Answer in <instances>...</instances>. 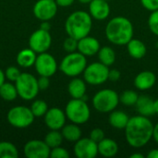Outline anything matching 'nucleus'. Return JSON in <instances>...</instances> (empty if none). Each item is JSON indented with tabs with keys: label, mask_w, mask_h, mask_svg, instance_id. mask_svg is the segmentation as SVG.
Masks as SVG:
<instances>
[{
	"label": "nucleus",
	"mask_w": 158,
	"mask_h": 158,
	"mask_svg": "<svg viewBox=\"0 0 158 158\" xmlns=\"http://www.w3.org/2000/svg\"><path fill=\"white\" fill-rule=\"evenodd\" d=\"M74 155L78 158H94L98 155V143L89 138H81L73 147Z\"/></svg>",
	"instance_id": "obj_12"
},
{
	"label": "nucleus",
	"mask_w": 158,
	"mask_h": 158,
	"mask_svg": "<svg viewBox=\"0 0 158 158\" xmlns=\"http://www.w3.org/2000/svg\"><path fill=\"white\" fill-rule=\"evenodd\" d=\"M119 104V95L112 89H102L93 97V106L100 113H110Z\"/></svg>",
	"instance_id": "obj_6"
},
{
	"label": "nucleus",
	"mask_w": 158,
	"mask_h": 158,
	"mask_svg": "<svg viewBox=\"0 0 158 158\" xmlns=\"http://www.w3.org/2000/svg\"><path fill=\"white\" fill-rule=\"evenodd\" d=\"M19 151L10 142H0V158H17Z\"/></svg>",
	"instance_id": "obj_28"
},
{
	"label": "nucleus",
	"mask_w": 158,
	"mask_h": 158,
	"mask_svg": "<svg viewBox=\"0 0 158 158\" xmlns=\"http://www.w3.org/2000/svg\"><path fill=\"white\" fill-rule=\"evenodd\" d=\"M136 108L140 115L144 117H151L156 114L154 107V100L148 95H141L136 103Z\"/></svg>",
	"instance_id": "obj_21"
},
{
	"label": "nucleus",
	"mask_w": 158,
	"mask_h": 158,
	"mask_svg": "<svg viewBox=\"0 0 158 158\" xmlns=\"http://www.w3.org/2000/svg\"><path fill=\"white\" fill-rule=\"evenodd\" d=\"M57 4L55 0H38L33 6V14L34 16L42 20H50L52 19L57 12Z\"/></svg>",
	"instance_id": "obj_13"
},
{
	"label": "nucleus",
	"mask_w": 158,
	"mask_h": 158,
	"mask_svg": "<svg viewBox=\"0 0 158 158\" xmlns=\"http://www.w3.org/2000/svg\"><path fill=\"white\" fill-rule=\"evenodd\" d=\"M31 110L32 114L34 115V117L41 118V117H44L45 115V113L48 110V106L44 101L35 100L31 106Z\"/></svg>",
	"instance_id": "obj_31"
},
{
	"label": "nucleus",
	"mask_w": 158,
	"mask_h": 158,
	"mask_svg": "<svg viewBox=\"0 0 158 158\" xmlns=\"http://www.w3.org/2000/svg\"><path fill=\"white\" fill-rule=\"evenodd\" d=\"M124 131L129 145L133 148H142L153 138L154 124L148 117L138 115L130 118Z\"/></svg>",
	"instance_id": "obj_1"
},
{
	"label": "nucleus",
	"mask_w": 158,
	"mask_h": 158,
	"mask_svg": "<svg viewBox=\"0 0 158 158\" xmlns=\"http://www.w3.org/2000/svg\"><path fill=\"white\" fill-rule=\"evenodd\" d=\"M89 14L96 20H105L110 15V6L106 0H93L89 4Z\"/></svg>",
	"instance_id": "obj_16"
},
{
	"label": "nucleus",
	"mask_w": 158,
	"mask_h": 158,
	"mask_svg": "<svg viewBox=\"0 0 158 158\" xmlns=\"http://www.w3.org/2000/svg\"><path fill=\"white\" fill-rule=\"evenodd\" d=\"M98 59L101 63L109 67L113 65L116 61V53L114 49L110 46H103L97 53Z\"/></svg>",
	"instance_id": "obj_26"
},
{
	"label": "nucleus",
	"mask_w": 158,
	"mask_h": 158,
	"mask_svg": "<svg viewBox=\"0 0 158 158\" xmlns=\"http://www.w3.org/2000/svg\"><path fill=\"white\" fill-rule=\"evenodd\" d=\"M61 130L63 138L69 142L76 143L81 138V130L80 129L78 124L71 122V124L65 125Z\"/></svg>",
	"instance_id": "obj_25"
},
{
	"label": "nucleus",
	"mask_w": 158,
	"mask_h": 158,
	"mask_svg": "<svg viewBox=\"0 0 158 158\" xmlns=\"http://www.w3.org/2000/svg\"><path fill=\"white\" fill-rule=\"evenodd\" d=\"M142 6L150 12L158 9V0H140Z\"/></svg>",
	"instance_id": "obj_37"
},
{
	"label": "nucleus",
	"mask_w": 158,
	"mask_h": 158,
	"mask_svg": "<svg viewBox=\"0 0 158 158\" xmlns=\"http://www.w3.org/2000/svg\"><path fill=\"white\" fill-rule=\"evenodd\" d=\"M156 82V74L149 70H143L140 72L134 79V86L140 91H146L153 88Z\"/></svg>",
	"instance_id": "obj_18"
},
{
	"label": "nucleus",
	"mask_w": 158,
	"mask_h": 158,
	"mask_svg": "<svg viewBox=\"0 0 158 158\" xmlns=\"http://www.w3.org/2000/svg\"><path fill=\"white\" fill-rule=\"evenodd\" d=\"M133 31L131 21L122 16L111 19L106 26L107 40L116 45H126L133 38Z\"/></svg>",
	"instance_id": "obj_2"
},
{
	"label": "nucleus",
	"mask_w": 158,
	"mask_h": 158,
	"mask_svg": "<svg viewBox=\"0 0 158 158\" xmlns=\"http://www.w3.org/2000/svg\"><path fill=\"white\" fill-rule=\"evenodd\" d=\"M131 158H144V156L143 154H139V153H135V154H132L131 156Z\"/></svg>",
	"instance_id": "obj_45"
},
{
	"label": "nucleus",
	"mask_w": 158,
	"mask_h": 158,
	"mask_svg": "<svg viewBox=\"0 0 158 158\" xmlns=\"http://www.w3.org/2000/svg\"><path fill=\"white\" fill-rule=\"evenodd\" d=\"M130 118L126 112L121 110H113L110 112L108 117V121L111 127L117 130H124L128 124Z\"/></svg>",
	"instance_id": "obj_23"
},
{
	"label": "nucleus",
	"mask_w": 158,
	"mask_h": 158,
	"mask_svg": "<svg viewBox=\"0 0 158 158\" xmlns=\"http://www.w3.org/2000/svg\"><path fill=\"white\" fill-rule=\"evenodd\" d=\"M56 3L57 4L58 6H62V7H67L71 6L75 0H55Z\"/></svg>",
	"instance_id": "obj_40"
},
{
	"label": "nucleus",
	"mask_w": 158,
	"mask_h": 158,
	"mask_svg": "<svg viewBox=\"0 0 158 158\" xmlns=\"http://www.w3.org/2000/svg\"><path fill=\"white\" fill-rule=\"evenodd\" d=\"M65 113L67 118L72 123L81 125L86 123L91 117V110L83 99L72 98L66 106Z\"/></svg>",
	"instance_id": "obj_5"
},
{
	"label": "nucleus",
	"mask_w": 158,
	"mask_h": 158,
	"mask_svg": "<svg viewBox=\"0 0 158 158\" xmlns=\"http://www.w3.org/2000/svg\"><path fill=\"white\" fill-rule=\"evenodd\" d=\"M63 47L65 51H67L68 53L75 52L76 50H78V40H76L73 37L69 36L68 38L65 39L63 43Z\"/></svg>",
	"instance_id": "obj_33"
},
{
	"label": "nucleus",
	"mask_w": 158,
	"mask_h": 158,
	"mask_svg": "<svg viewBox=\"0 0 158 158\" xmlns=\"http://www.w3.org/2000/svg\"><path fill=\"white\" fill-rule=\"evenodd\" d=\"M52 44V37L48 31L43 29L36 30L31 33L29 39V46L37 54L46 52Z\"/></svg>",
	"instance_id": "obj_11"
},
{
	"label": "nucleus",
	"mask_w": 158,
	"mask_h": 158,
	"mask_svg": "<svg viewBox=\"0 0 158 158\" xmlns=\"http://www.w3.org/2000/svg\"><path fill=\"white\" fill-rule=\"evenodd\" d=\"M154 107H155V112H156V114H158V99L154 101Z\"/></svg>",
	"instance_id": "obj_46"
},
{
	"label": "nucleus",
	"mask_w": 158,
	"mask_h": 158,
	"mask_svg": "<svg viewBox=\"0 0 158 158\" xmlns=\"http://www.w3.org/2000/svg\"><path fill=\"white\" fill-rule=\"evenodd\" d=\"M36 57V52L31 48H26L19 52L17 56V63L21 68H30L34 65Z\"/></svg>",
	"instance_id": "obj_24"
},
{
	"label": "nucleus",
	"mask_w": 158,
	"mask_h": 158,
	"mask_svg": "<svg viewBox=\"0 0 158 158\" xmlns=\"http://www.w3.org/2000/svg\"><path fill=\"white\" fill-rule=\"evenodd\" d=\"M93 28V18L91 15L82 10L71 13L66 19L65 31L68 36L80 40L91 32Z\"/></svg>",
	"instance_id": "obj_3"
},
{
	"label": "nucleus",
	"mask_w": 158,
	"mask_h": 158,
	"mask_svg": "<svg viewBox=\"0 0 158 158\" xmlns=\"http://www.w3.org/2000/svg\"><path fill=\"white\" fill-rule=\"evenodd\" d=\"M18 95L19 94L15 84H12L10 82H4L0 86V96L5 101L11 102L15 100Z\"/></svg>",
	"instance_id": "obj_27"
},
{
	"label": "nucleus",
	"mask_w": 158,
	"mask_h": 158,
	"mask_svg": "<svg viewBox=\"0 0 158 158\" xmlns=\"http://www.w3.org/2000/svg\"><path fill=\"white\" fill-rule=\"evenodd\" d=\"M34 67L40 76H45L49 78L52 77L57 70V63L56 58L46 52L40 53L37 56Z\"/></svg>",
	"instance_id": "obj_10"
},
{
	"label": "nucleus",
	"mask_w": 158,
	"mask_h": 158,
	"mask_svg": "<svg viewBox=\"0 0 158 158\" xmlns=\"http://www.w3.org/2000/svg\"><path fill=\"white\" fill-rule=\"evenodd\" d=\"M153 138L156 141V143H158V123L154 126V131H153Z\"/></svg>",
	"instance_id": "obj_42"
},
{
	"label": "nucleus",
	"mask_w": 158,
	"mask_h": 158,
	"mask_svg": "<svg viewBox=\"0 0 158 158\" xmlns=\"http://www.w3.org/2000/svg\"><path fill=\"white\" fill-rule=\"evenodd\" d=\"M78 1H79L80 3H81V4H88V5H89L93 0H78Z\"/></svg>",
	"instance_id": "obj_47"
},
{
	"label": "nucleus",
	"mask_w": 158,
	"mask_h": 158,
	"mask_svg": "<svg viewBox=\"0 0 158 158\" xmlns=\"http://www.w3.org/2000/svg\"><path fill=\"white\" fill-rule=\"evenodd\" d=\"M148 27L153 34L158 36V9L151 12L148 19Z\"/></svg>",
	"instance_id": "obj_32"
},
{
	"label": "nucleus",
	"mask_w": 158,
	"mask_h": 158,
	"mask_svg": "<svg viewBox=\"0 0 158 158\" xmlns=\"http://www.w3.org/2000/svg\"><path fill=\"white\" fill-rule=\"evenodd\" d=\"M139 98V94L133 90H126L119 95V102L127 106H135Z\"/></svg>",
	"instance_id": "obj_30"
},
{
	"label": "nucleus",
	"mask_w": 158,
	"mask_h": 158,
	"mask_svg": "<svg viewBox=\"0 0 158 158\" xmlns=\"http://www.w3.org/2000/svg\"><path fill=\"white\" fill-rule=\"evenodd\" d=\"M41 29H43V30H44V31H50V28H51V26H50V24H49V22H48V20H45V21H43L42 22V24H41V27H40Z\"/></svg>",
	"instance_id": "obj_43"
},
{
	"label": "nucleus",
	"mask_w": 158,
	"mask_h": 158,
	"mask_svg": "<svg viewBox=\"0 0 158 158\" xmlns=\"http://www.w3.org/2000/svg\"><path fill=\"white\" fill-rule=\"evenodd\" d=\"M23 151L27 158H48L50 157L51 148L44 141L31 140L24 145Z\"/></svg>",
	"instance_id": "obj_14"
},
{
	"label": "nucleus",
	"mask_w": 158,
	"mask_h": 158,
	"mask_svg": "<svg viewBox=\"0 0 158 158\" xmlns=\"http://www.w3.org/2000/svg\"><path fill=\"white\" fill-rule=\"evenodd\" d=\"M120 76H121V73L118 69H109V72H108V80L111 81H117L120 79Z\"/></svg>",
	"instance_id": "obj_39"
},
{
	"label": "nucleus",
	"mask_w": 158,
	"mask_h": 158,
	"mask_svg": "<svg viewBox=\"0 0 158 158\" xmlns=\"http://www.w3.org/2000/svg\"><path fill=\"white\" fill-rule=\"evenodd\" d=\"M90 138L95 142V143H100L103 139H105V132L102 129L100 128H94L91 132H90Z\"/></svg>",
	"instance_id": "obj_36"
},
{
	"label": "nucleus",
	"mask_w": 158,
	"mask_h": 158,
	"mask_svg": "<svg viewBox=\"0 0 158 158\" xmlns=\"http://www.w3.org/2000/svg\"><path fill=\"white\" fill-rule=\"evenodd\" d=\"M68 91L69 95L75 99H82L86 94V81L74 77L69 83Z\"/></svg>",
	"instance_id": "obj_19"
},
{
	"label": "nucleus",
	"mask_w": 158,
	"mask_h": 158,
	"mask_svg": "<svg viewBox=\"0 0 158 158\" xmlns=\"http://www.w3.org/2000/svg\"><path fill=\"white\" fill-rule=\"evenodd\" d=\"M50 157L51 158H69V153L68 152L67 149L57 146L55 148L51 149L50 152Z\"/></svg>",
	"instance_id": "obj_34"
},
{
	"label": "nucleus",
	"mask_w": 158,
	"mask_h": 158,
	"mask_svg": "<svg viewBox=\"0 0 158 158\" xmlns=\"http://www.w3.org/2000/svg\"><path fill=\"white\" fill-rule=\"evenodd\" d=\"M5 79H6L5 72H3V70L0 69V86L5 82Z\"/></svg>",
	"instance_id": "obj_44"
},
{
	"label": "nucleus",
	"mask_w": 158,
	"mask_h": 158,
	"mask_svg": "<svg viewBox=\"0 0 158 158\" xmlns=\"http://www.w3.org/2000/svg\"><path fill=\"white\" fill-rule=\"evenodd\" d=\"M50 85V81H49V77H45V76H40V78L38 79V86L40 90H46Z\"/></svg>",
	"instance_id": "obj_38"
},
{
	"label": "nucleus",
	"mask_w": 158,
	"mask_h": 158,
	"mask_svg": "<svg viewBox=\"0 0 158 158\" xmlns=\"http://www.w3.org/2000/svg\"><path fill=\"white\" fill-rule=\"evenodd\" d=\"M126 45L129 55L135 59H141L146 55V45L143 42H142L139 39L132 38Z\"/></svg>",
	"instance_id": "obj_22"
},
{
	"label": "nucleus",
	"mask_w": 158,
	"mask_h": 158,
	"mask_svg": "<svg viewBox=\"0 0 158 158\" xmlns=\"http://www.w3.org/2000/svg\"><path fill=\"white\" fill-rule=\"evenodd\" d=\"M109 69L101 62H94L88 65L83 71V80L90 85H100L108 81Z\"/></svg>",
	"instance_id": "obj_9"
},
{
	"label": "nucleus",
	"mask_w": 158,
	"mask_h": 158,
	"mask_svg": "<svg viewBox=\"0 0 158 158\" xmlns=\"http://www.w3.org/2000/svg\"><path fill=\"white\" fill-rule=\"evenodd\" d=\"M118 152V145L116 141L105 138L98 143V154L106 158L114 157Z\"/></svg>",
	"instance_id": "obj_20"
},
{
	"label": "nucleus",
	"mask_w": 158,
	"mask_h": 158,
	"mask_svg": "<svg viewBox=\"0 0 158 158\" xmlns=\"http://www.w3.org/2000/svg\"><path fill=\"white\" fill-rule=\"evenodd\" d=\"M63 139L64 138L62 136V133L59 131L50 130V131L46 134L44 138V142L52 149V148L60 146L63 142Z\"/></svg>",
	"instance_id": "obj_29"
},
{
	"label": "nucleus",
	"mask_w": 158,
	"mask_h": 158,
	"mask_svg": "<svg viewBox=\"0 0 158 158\" xmlns=\"http://www.w3.org/2000/svg\"><path fill=\"white\" fill-rule=\"evenodd\" d=\"M100 48V43L95 37L87 35L78 40V51L85 56H93L97 55Z\"/></svg>",
	"instance_id": "obj_17"
},
{
	"label": "nucleus",
	"mask_w": 158,
	"mask_h": 158,
	"mask_svg": "<svg viewBox=\"0 0 158 158\" xmlns=\"http://www.w3.org/2000/svg\"><path fill=\"white\" fill-rule=\"evenodd\" d=\"M15 86L19 96L26 101L34 99L40 91L38 80L32 74L27 72L20 73L19 77L15 81Z\"/></svg>",
	"instance_id": "obj_7"
},
{
	"label": "nucleus",
	"mask_w": 158,
	"mask_h": 158,
	"mask_svg": "<svg viewBox=\"0 0 158 158\" xmlns=\"http://www.w3.org/2000/svg\"><path fill=\"white\" fill-rule=\"evenodd\" d=\"M87 67V59L84 55L78 52L69 53L59 65V69L65 75L69 77H77L83 73L85 68Z\"/></svg>",
	"instance_id": "obj_4"
},
{
	"label": "nucleus",
	"mask_w": 158,
	"mask_h": 158,
	"mask_svg": "<svg viewBox=\"0 0 158 158\" xmlns=\"http://www.w3.org/2000/svg\"><path fill=\"white\" fill-rule=\"evenodd\" d=\"M44 117V123L49 130L59 131L66 124V113L58 107H53L51 109H48Z\"/></svg>",
	"instance_id": "obj_15"
},
{
	"label": "nucleus",
	"mask_w": 158,
	"mask_h": 158,
	"mask_svg": "<svg viewBox=\"0 0 158 158\" xmlns=\"http://www.w3.org/2000/svg\"><path fill=\"white\" fill-rule=\"evenodd\" d=\"M106 1H110V0H106Z\"/></svg>",
	"instance_id": "obj_48"
},
{
	"label": "nucleus",
	"mask_w": 158,
	"mask_h": 158,
	"mask_svg": "<svg viewBox=\"0 0 158 158\" xmlns=\"http://www.w3.org/2000/svg\"><path fill=\"white\" fill-rule=\"evenodd\" d=\"M20 73H21V72L19 71V69L18 68L11 66V67H8V68L6 69V71H5V76H6V78L7 80L11 81H16L18 80V78L19 77Z\"/></svg>",
	"instance_id": "obj_35"
},
{
	"label": "nucleus",
	"mask_w": 158,
	"mask_h": 158,
	"mask_svg": "<svg viewBox=\"0 0 158 158\" xmlns=\"http://www.w3.org/2000/svg\"><path fill=\"white\" fill-rule=\"evenodd\" d=\"M147 158H158V149H153L147 154Z\"/></svg>",
	"instance_id": "obj_41"
},
{
	"label": "nucleus",
	"mask_w": 158,
	"mask_h": 158,
	"mask_svg": "<svg viewBox=\"0 0 158 158\" xmlns=\"http://www.w3.org/2000/svg\"><path fill=\"white\" fill-rule=\"evenodd\" d=\"M34 115L31 108L22 106H17L11 108L6 116L9 124L15 128L24 129L31 126L34 120Z\"/></svg>",
	"instance_id": "obj_8"
}]
</instances>
